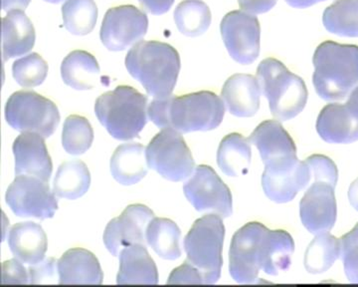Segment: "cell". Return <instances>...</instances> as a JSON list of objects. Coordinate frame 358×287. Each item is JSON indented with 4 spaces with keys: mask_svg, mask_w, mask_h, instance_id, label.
<instances>
[{
    "mask_svg": "<svg viewBox=\"0 0 358 287\" xmlns=\"http://www.w3.org/2000/svg\"><path fill=\"white\" fill-rule=\"evenodd\" d=\"M294 251L286 230H271L260 223H249L233 237L229 251V272L238 284H254L262 270L277 275L288 270Z\"/></svg>",
    "mask_w": 358,
    "mask_h": 287,
    "instance_id": "obj_1",
    "label": "cell"
},
{
    "mask_svg": "<svg viewBox=\"0 0 358 287\" xmlns=\"http://www.w3.org/2000/svg\"><path fill=\"white\" fill-rule=\"evenodd\" d=\"M148 118L162 129L171 128L179 133L211 131L222 123L225 104L211 91L155 99L148 109Z\"/></svg>",
    "mask_w": 358,
    "mask_h": 287,
    "instance_id": "obj_2",
    "label": "cell"
},
{
    "mask_svg": "<svg viewBox=\"0 0 358 287\" xmlns=\"http://www.w3.org/2000/svg\"><path fill=\"white\" fill-rule=\"evenodd\" d=\"M127 70L148 95L164 99L173 94L180 72V56L164 42L140 41L126 56Z\"/></svg>",
    "mask_w": 358,
    "mask_h": 287,
    "instance_id": "obj_3",
    "label": "cell"
},
{
    "mask_svg": "<svg viewBox=\"0 0 358 287\" xmlns=\"http://www.w3.org/2000/svg\"><path fill=\"white\" fill-rule=\"evenodd\" d=\"M315 92L326 101L343 100L358 85V46L327 40L313 57Z\"/></svg>",
    "mask_w": 358,
    "mask_h": 287,
    "instance_id": "obj_4",
    "label": "cell"
},
{
    "mask_svg": "<svg viewBox=\"0 0 358 287\" xmlns=\"http://www.w3.org/2000/svg\"><path fill=\"white\" fill-rule=\"evenodd\" d=\"M148 97L134 87L121 85L96 100L95 114L113 138L138 137L148 123Z\"/></svg>",
    "mask_w": 358,
    "mask_h": 287,
    "instance_id": "obj_5",
    "label": "cell"
},
{
    "mask_svg": "<svg viewBox=\"0 0 358 287\" xmlns=\"http://www.w3.org/2000/svg\"><path fill=\"white\" fill-rule=\"evenodd\" d=\"M257 79L261 92L267 98L271 113L280 121L294 119L305 109L308 96L307 85L281 61L264 59L257 69Z\"/></svg>",
    "mask_w": 358,
    "mask_h": 287,
    "instance_id": "obj_6",
    "label": "cell"
},
{
    "mask_svg": "<svg viewBox=\"0 0 358 287\" xmlns=\"http://www.w3.org/2000/svg\"><path fill=\"white\" fill-rule=\"evenodd\" d=\"M225 227L219 215H206L195 220L186 234L185 249L187 261L203 275L205 284L220 279Z\"/></svg>",
    "mask_w": 358,
    "mask_h": 287,
    "instance_id": "obj_7",
    "label": "cell"
},
{
    "mask_svg": "<svg viewBox=\"0 0 358 287\" xmlns=\"http://www.w3.org/2000/svg\"><path fill=\"white\" fill-rule=\"evenodd\" d=\"M4 114L11 128L32 132L47 139L60 123V113L55 103L34 91H17L7 100Z\"/></svg>",
    "mask_w": 358,
    "mask_h": 287,
    "instance_id": "obj_8",
    "label": "cell"
},
{
    "mask_svg": "<svg viewBox=\"0 0 358 287\" xmlns=\"http://www.w3.org/2000/svg\"><path fill=\"white\" fill-rule=\"evenodd\" d=\"M148 168L171 182H182L195 170L192 150L173 129H162L147 147Z\"/></svg>",
    "mask_w": 358,
    "mask_h": 287,
    "instance_id": "obj_9",
    "label": "cell"
},
{
    "mask_svg": "<svg viewBox=\"0 0 358 287\" xmlns=\"http://www.w3.org/2000/svg\"><path fill=\"white\" fill-rule=\"evenodd\" d=\"M56 195L49 182L27 175H18L6 190V200L11 211L20 218L46 220L58 209Z\"/></svg>",
    "mask_w": 358,
    "mask_h": 287,
    "instance_id": "obj_10",
    "label": "cell"
},
{
    "mask_svg": "<svg viewBox=\"0 0 358 287\" xmlns=\"http://www.w3.org/2000/svg\"><path fill=\"white\" fill-rule=\"evenodd\" d=\"M183 192L196 211H212L221 218L232 215L231 190L210 166L200 164L195 168L183 186Z\"/></svg>",
    "mask_w": 358,
    "mask_h": 287,
    "instance_id": "obj_11",
    "label": "cell"
},
{
    "mask_svg": "<svg viewBox=\"0 0 358 287\" xmlns=\"http://www.w3.org/2000/svg\"><path fill=\"white\" fill-rule=\"evenodd\" d=\"M220 32L228 53L236 62L250 65L259 57L261 25L254 14L230 11L221 20Z\"/></svg>",
    "mask_w": 358,
    "mask_h": 287,
    "instance_id": "obj_12",
    "label": "cell"
},
{
    "mask_svg": "<svg viewBox=\"0 0 358 287\" xmlns=\"http://www.w3.org/2000/svg\"><path fill=\"white\" fill-rule=\"evenodd\" d=\"M148 29L147 13L134 6H115L105 14L100 38L108 50L122 51L140 42Z\"/></svg>",
    "mask_w": 358,
    "mask_h": 287,
    "instance_id": "obj_13",
    "label": "cell"
},
{
    "mask_svg": "<svg viewBox=\"0 0 358 287\" xmlns=\"http://www.w3.org/2000/svg\"><path fill=\"white\" fill-rule=\"evenodd\" d=\"M250 142L260 152L265 170H288L299 163L293 139L279 121L267 120L250 136Z\"/></svg>",
    "mask_w": 358,
    "mask_h": 287,
    "instance_id": "obj_14",
    "label": "cell"
},
{
    "mask_svg": "<svg viewBox=\"0 0 358 287\" xmlns=\"http://www.w3.org/2000/svg\"><path fill=\"white\" fill-rule=\"evenodd\" d=\"M155 218L154 211L145 204H131L122 215L110 220L103 232V244L113 255L134 244L147 246L148 225Z\"/></svg>",
    "mask_w": 358,
    "mask_h": 287,
    "instance_id": "obj_15",
    "label": "cell"
},
{
    "mask_svg": "<svg viewBox=\"0 0 358 287\" xmlns=\"http://www.w3.org/2000/svg\"><path fill=\"white\" fill-rule=\"evenodd\" d=\"M333 185L315 182L300 204L301 223L313 234L329 232L336 222V201Z\"/></svg>",
    "mask_w": 358,
    "mask_h": 287,
    "instance_id": "obj_16",
    "label": "cell"
},
{
    "mask_svg": "<svg viewBox=\"0 0 358 287\" xmlns=\"http://www.w3.org/2000/svg\"><path fill=\"white\" fill-rule=\"evenodd\" d=\"M43 137L32 132H23L14 141L16 175L36 176L49 182L53 164Z\"/></svg>",
    "mask_w": 358,
    "mask_h": 287,
    "instance_id": "obj_17",
    "label": "cell"
},
{
    "mask_svg": "<svg viewBox=\"0 0 358 287\" xmlns=\"http://www.w3.org/2000/svg\"><path fill=\"white\" fill-rule=\"evenodd\" d=\"M317 131L329 144H350L358 140V113L350 105L331 103L320 111Z\"/></svg>",
    "mask_w": 358,
    "mask_h": 287,
    "instance_id": "obj_18",
    "label": "cell"
},
{
    "mask_svg": "<svg viewBox=\"0 0 358 287\" xmlns=\"http://www.w3.org/2000/svg\"><path fill=\"white\" fill-rule=\"evenodd\" d=\"M261 92L253 75L234 74L226 80L221 98L231 114L240 118L254 116L260 108Z\"/></svg>",
    "mask_w": 358,
    "mask_h": 287,
    "instance_id": "obj_19",
    "label": "cell"
},
{
    "mask_svg": "<svg viewBox=\"0 0 358 287\" xmlns=\"http://www.w3.org/2000/svg\"><path fill=\"white\" fill-rule=\"evenodd\" d=\"M59 284L101 286L103 281L98 258L84 248H71L58 260Z\"/></svg>",
    "mask_w": 358,
    "mask_h": 287,
    "instance_id": "obj_20",
    "label": "cell"
},
{
    "mask_svg": "<svg viewBox=\"0 0 358 287\" xmlns=\"http://www.w3.org/2000/svg\"><path fill=\"white\" fill-rule=\"evenodd\" d=\"M312 178L307 162H299L293 168L284 171H264L262 187L266 196L277 204L293 201Z\"/></svg>",
    "mask_w": 358,
    "mask_h": 287,
    "instance_id": "obj_21",
    "label": "cell"
},
{
    "mask_svg": "<svg viewBox=\"0 0 358 287\" xmlns=\"http://www.w3.org/2000/svg\"><path fill=\"white\" fill-rule=\"evenodd\" d=\"M117 284H159L157 265L143 244H134L122 248L120 253V270Z\"/></svg>",
    "mask_w": 358,
    "mask_h": 287,
    "instance_id": "obj_22",
    "label": "cell"
},
{
    "mask_svg": "<svg viewBox=\"0 0 358 287\" xmlns=\"http://www.w3.org/2000/svg\"><path fill=\"white\" fill-rule=\"evenodd\" d=\"M7 239L11 253L21 262L33 265L44 260L48 241L44 230L38 223H16L9 230Z\"/></svg>",
    "mask_w": 358,
    "mask_h": 287,
    "instance_id": "obj_23",
    "label": "cell"
},
{
    "mask_svg": "<svg viewBox=\"0 0 358 287\" xmlns=\"http://www.w3.org/2000/svg\"><path fill=\"white\" fill-rule=\"evenodd\" d=\"M34 25L24 11H8L2 18V55L3 60L22 56L34 47Z\"/></svg>",
    "mask_w": 358,
    "mask_h": 287,
    "instance_id": "obj_24",
    "label": "cell"
},
{
    "mask_svg": "<svg viewBox=\"0 0 358 287\" xmlns=\"http://www.w3.org/2000/svg\"><path fill=\"white\" fill-rule=\"evenodd\" d=\"M147 148L140 143L122 144L110 159V173L117 183L136 185L147 176Z\"/></svg>",
    "mask_w": 358,
    "mask_h": 287,
    "instance_id": "obj_25",
    "label": "cell"
},
{
    "mask_svg": "<svg viewBox=\"0 0 358 287\" xmlns=\"http://www.w3.org/2000/svg\"><path fill=\"white\" fill-rule=\"evenodd\" d=\"M100 66L93 54L75 50L61 64V76L66 85L76 90H91L98 83Z\"/></svg>",
    "mask_w": 358,
    "mask_h": 287,
    "instance_id": "obj_26",
    "label": "cell"
},
{
    "mask_svg": "<svg viewBox=\"0 0 358 287\" xmlns=\"http://www.w3.org/2000/svg\"><path fill=\"white\" fill-rule=\"evenodd\" d=\"M251 144L241 134L226 136L219 145L217 164L228 176H239L248 173L251 164Z\"/></svg>",
    "mask_w": 358,
    "mask_h": 287,
    "instance_id": "obj_27",
    "label": "cell"
},
{
    "mask_svg": "<svg viewBox=\"0 0 358 287\" xmlns=\"http://www.w3.org/2000/svg\"><path fill=\"white\" fill-rule=\"evenodd\" d=\"M91 174L87 164L79 160L61 164L54 178L53 192L56 196L77 200L88 192Z\"/></svg>",
    "mask_w": 358,
    "mask_h": 287,
    "instance_id": "obj_28",
    "label": "cell"
},
{
    "mask_svg": "<svg viewBox=\"0 0 358 287\" xmlns=\"http://www.w3.org/2000/svg\"><path fill=\"white\" fill-rule=\"evenodd\" d=\"M180 237L178 225L169 218H155L148 225V244L164 260H176L180 258Z\"/></svg>",
    "mask_w": 358,
    "mask_h": 287,
    "instance_id": "obj_29",
    "label": "cell"
},
{
    "mask_svg": "<svg viewBox=\"0 0 358 287\" xmlns=\"http://www.w3.org/2000/svg\"><path fill=\"white\" fill-rule=\"evenodd\" d=\"M327 31L341 37H358V0H336L322 14Z\"/></svg>",
    "mask_w": 358,
    "mask_h": 287,
    "instance_id": "obj_30",
    "label": "cell"
},
{
    "mask_svg": "<svg viewBox=\"0 0 358 287\" xmlns=\"http://www.w3.org/2000/svg\"><path fill=\"white\" fill-rule=\"evenodd\" d=\"M210 8L202 0H183L174 10V22L181 34L196 37L210 27Z\"/></svg>",
    "mask_w": 358,
    "mask_h": 287,
    "instance_id": "obj_31",
    "label": "cell"
},
{
    "mask_svg": "<svg viewBox=\"0 0 358 287\" xmlns=\"http://www.w3.org/2000/svg\"><path fill=\"white\" fill-rule=\"evenodd\" d=\"M339 256L341 246L338 239L329 232L317 234L306 251V270L312 274H324L333 267Z\"/></svg>",
    "mask_w": 358,
    "mask_h": 287,
    "instance_id": "obj_32",
    "label": "cell"
},
{
    "mask_svg": "<svg viewBox=\"0 0 358 287\" xmlns=\"http://www.w3.org/2000/svg\"><path fill=\"white\" fill-rule=\"evenodd\" d=\"M63 23L72 34L84 36L93 31L98 20L94 0H66L62 6Z\"/></svg>",
    "mask_w": 358,
    "mask_h": 287,
    "instance_id": "obj_33",
    "label": "cell"
},
{
    "mask_svg": "<svg viewBox=\"0 0 358 287\" xmlns=\"http://www.w3.org/2000/svg\"><path fill=\"white\" fill-rule=\"evenodd\" d=\"M94 141L92 125L85 117L71 115L65 120L62 131V145L68 154L83 155L91 148Z\"/></svg>",
    "mask_w": 358,
    "mask_h": 287,
    "instance_id": "obj_34",
    "label": "cell"
},
{
    "mask_svg": "<svg viewBox=\"0 0 358 287\" xmlns=\"http://www.w3.org/2000/svg\"><path fill=\"white\" fill-rule=\"evenodd\" d=\"M48 70L46 61L35 52L18 59L13 65V78L24 88L41 85L46 79Z\"/></svg>",
    "mask_w": 358,
    "mask_h": 287,
    "instance_id": "obj_35",
    "label": "cell"
},
{
    "mask_svg": "<svg viewBox=\"0 0 358 287\" xmlns=\"http://www.w3.org/2000/svg\"><path fill=\"white\" fill-rule=\"evenodd\" d=\"M341 256L348 281L358 284V223L348 234L339 239Z\"/></svg>",
    "mask_w": 358,
    "mask_h": 287,
    "instance_id": "obj_36",
    "label": "cell"
},
{
    "mask_svg": "<svg viewBox=\"0 0 358 287\" xmlns=\"http://www.w3.org/2000/svg\"><path fill=\"white\" fill-rule=\"evenodd\" d=\"M306 162L310 167L315 182L329 183L336 187L338 180V171L333 160L322 155H313Z\"/></svg>",
    "mask_w": 358,
    "mask_h": 287,
    "instance_id": "obj_37",
    "label": "cell"
},
{
    "mask_svg": "<svg viewBox=\"0 0 358 287\" xmlns=\"http://www.w3.org/2000/svg\"><path fill=\"white\" fill-rule=\"evenodd\" d=\"M29 284H55L56 272H58V261L53 258H47L41 262L28 268Z\"/></svg>",
    "mask_w": 358,
    "mask_h": 287,
    "instance_id": "obj_38",
    "label": "cell"
},
{
    "mask_svg": "<svg viewBox=\"0 0 358 287\" xmlns=\"http://www.w3.org/2000/svg\"><path fill=\"white\" fill-rule=\"evenodd\" d=\"M17 258L2 263V284H29V272Z\"/></svg>",
    "mask_w": 358,
    "mask_h": 287,
    "instance_id": "obj_39",
    "label": "cell"
},
{
    "mask_svg": "<svg viewBox=\"0 0 358 287\" xmlns=\"http://www.w3.org/2000/svg\"><path fill=\"white\" fill-rule=\"evenodd\" d=\"M167 284H205L203 275L187 260L169 275Z\"/></svg>",
    "mask_w": 358,
    "mask_h": 287,
    "instance_id": "obj_40",
    "label": "cell"
},
{
    "mask_svg": "<svg viewBox=\"0 0 358 287\" xmlns=\"http://www.w3.org/2000/svg\"><path fill=\"white\" fill-rule=\"evenodd\" d=\"M277 2L278 0H238L242 10L254 15L268 13Z\"/></svg>",
    "mask_w": 358,
    "mask_h": 287,
    "instance_id": "obj_41",
    "label": "cell"
},
{
    "mask_svg": "<svg viewBox=\"0 0 358 287\" xmlns=\"http://www.w3.org/2000/svg\"><path fill=\"white\" fill-rule=\"evenodd\" d=\"M176 0H138L141 6L148 13L162 15L173 7Z\"/></svg>",
    "mask_w": 358,
    "mask_h": 287,
    "instance_id": "obj_42",
    "label": "cell"
},
{
    "mask_svg": "<svg viewBox=\"0 0 358 287\" xmlns=\"http://www.w3.org/2000/svg\"><path fill=\"white\" fill-rule=\"evenodd\" d=\"M30 2L31 0H2V9L7 13L16 9L25 10Z\"/></svg>",
    "mask_w": 358,
    "mask_h": 287,
    "instance_id": "obj_43",
    "label": "cell"
},
{
    "mask_svg": "<svg viewBox=\"0 0 358 287\" xmlns=\"http://www.w3.org/2000/svg\"><path fill=\"white\" fill-rule=\"evenodd\" d=\"M285 1L294 8H308L326 0H285Z\"/></svg>",
    "mask_w": 358,
    "mask_h": 287,
    "instance_id": "obj_44",
    "label": "cell"
},
{
    "mask_svg": "<svg viewBox=\"0 0 358 287\" xmlns=\"http://www.w3.org/2000/svg\"><path fill=\"white\" fill-rule=\"evenodd\" d=\"M348 200L352 208L358 211V178L350 185L348 190Z\"/></svg>",
    "mask_w": 358,
    "mask_h": 287,
    "instance_id": "obj_45",
    "label": "cell"
},
{
    "mask_svg": "<svg viewBox=\"0 0 358 287\" xmlns=\"http://www.w3.org/2000/svg\"><path fill=\"white\" fill-rule=\"evenodd\" d=\"M346 104L350 105L355 112L358 113V85L350 93V98H348Z\"/></svg>",
    "mask_w": 358,
    "mask_h": 287,
    "instance_id": "obj_46",
    "label": "cell"
},
{
    "mask_svg": "<svg viewBox=\"0 0 358 287\" xmlns=\"http://www.w3.org/2000/svg\"><path fill=\"white\" fill-rule=\"evenodd\" d=\"M46 2H50V4H59V2L63 1V0H44Z\"/></svg>",
    "mask_w": 358,
    "mask_h": 287,
    "instance_id": "obj_47",
    "label": "cell"
}]
</instances>
